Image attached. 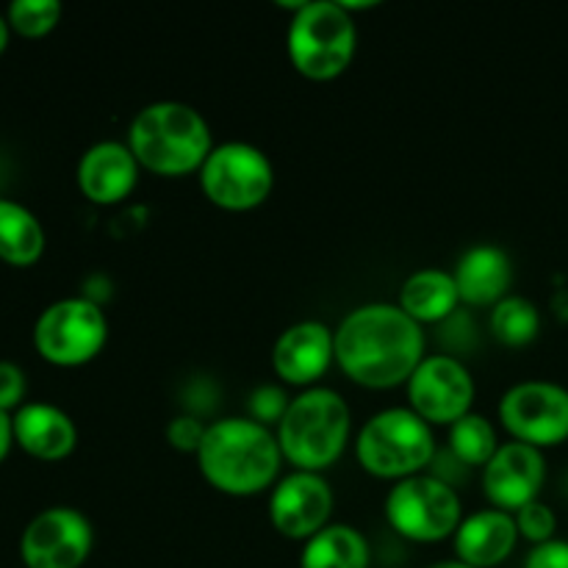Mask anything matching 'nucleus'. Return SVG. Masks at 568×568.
<instances>
[{
  "label": "nucleus",
  "instance_id": "18",
  "mask_svg": "<svg viewBox=\"0 0 568 568\" xmlns=\"http://www.w3.org/2000/svg\"><path fill=\"white\" fill-rule=\"evenodd\" d=\"M460 305L469 308H494L510 294L514 261L497 244H475L458 258L453 270Z\"/></svg>",
  "mask_w": 568,
  "mask_h": 568
},
{
  "label": "nucleus",
  "instance_id": "8",
  "mask_svg": "<svg viewBox=\"0 0 568 568\" xmlns=\"http://www.w3.org/2000/svg\"><path fill=\"white\" fill-rule=\"evenodd\" d=\"M197 178L205 200L231 214L255 211L275 189V166L270 155L250 142L216 144Z\"/></svg>",
  "mask_w": 568,
  "mask_h": 568
},
{
  "label": "nucleus",
  "instance_id": "21",
  "mask_svg": "<svg viewBox=\"0 0 568 568\" xmlns=\"http://www.w3.org/2000/svg\"><path fill=\"white\" fill-rule=\"evenodd\" d=\"M369 538L353 525L333 521L303 544L300 568H369Z\"/></svg>",
  "mask_w": 568,
  "mask_h": 568
},
{
  "label": "nucleus",
  "instance_id": "29",
  "mask_svg": "<svg viewBox=\"0 0 568 568\" xmlns=\"http://www.w3.org/2000/svg\"><path fill=\"white\" fill-rule=\"evenodd\" d=\"M28 381L26 372L11 361H0V410L3 414H17L26 405Z\"/></svg>",
  "mask_w": 568,
  "mask_h": 568
},
{
  "label": "nucleus",
  "instance_id": "5",
  "mask_svg": "<svg viewBox=\"0 0 568 568\" xmlns=\"http://www.w3.org/2000/svg\"><path fill=\"white\" fill-rule=\"evenodd\" d=\"M358 50V26L342 0H300L288 20L286 53L294 70L314 83L336 81Z\"/></svg>",
  "mask_w": 568,
  "mask_h": 568
},
{
  "label": "nucleus",
  "instance_id": "27",
  "mask_svg": "<svg viewBox=\"0 0 568 568\" xmlns=\"http://www.w3.org/2000/svg\"><path fill=\"white\" fill-rule=\"evenodd\" d=\"M516 527H519V538L530 541L532 547H541V544L555 541V532H558V516L549 508L547 503L536 499V503L525 505L519 514H514Z\"/></svg>",
  "mask_w": 568,
  "mask_h": 568
},
{
  "label": "nucleus",
  "instance_id": "25",
  "mask_svg": "<svg viewBox=\"0 0 568 568\" xmlns=\"http://www.w3.org/2000/svg\"><path fill=\"white\" fill-rule=\"evenodd\" d=\"M59 0H14L6 11V22L14 33L26 39H42L61 22Z\"/></svg>",
  "mask_w": 568,
  "mask_h": 568
},
{
  "label": "nucleus",
  "instance_id": "12",
  "mask_svg": "<svg viewBox=\"0 0 568 568\" xmlns=\"http://www.w3.org/2000/svg\"><path fill=\"white\" fill-rule=\"evenodd\" d=\"M92 547V521L70 505L44 508L20 536V558L26 568H81Z\"/></svg>",
  "mask_w": 568,
  "mask_h": 568
},
{
  "label": "nucleus",
  "instance_id": "19",
  "mask_svg": "<svg viewBox=\"0 0 568 568\" xmlns=\"http://www.w3.org/2000/svg\"><path fill=\"white\" fill-rule=\"evenodd\" d=\"M14 444L37 460H64L78 447V427L67 410L50 403H26L11 414Z\"/></svg>",
  "mask_w": 568,
  "mask_h": 568
},
{
  "label": "nucleus",
  "instance_id": "14",
  "mask_svg": "<svg viewBox=\"0 0 568 568\" xmlns=\"http://www.w3.org/2000/svg\"><path fill=\"white\" fill-rule=\"evenodd\" d=\"M547 483V458L530 444H499L497 455L483 469V494L488 508L519 514L525 505L541 497Z\"/></svg>",
  "mask_w": 568,
  "mask_h": 568
},
{
  "label": "nucleus",
  "instance_id": "1",
  "mask_svg": "<svg viewBox=\"0 0 568 568\" xmlns=\"http://www.w3.org/2000/svg\"><path fill=\"white\" fill-rule=\"evenodd\" d=\"M336 333V366L361 388L388 392L408 386L427 358L425 327L397 303H366L349 311Z\"/></svg>",
  "mask_w": 568,
  "mask_h": 568
},
{
  "label": "nucleus",
  "instance_id": "15",
  "mask_svg": "<svg viewBox=\"0 0 568 568\" xmlns=\"http://www.w3.org/2000/svg\"><path fill=\"white\" fill-rule=\"evenodd\" d=\"M336 366V333L320 320L288 325L272 347V369L283 386L314 388Z\"/></svg>",
  "mask_w": 568,
  "mask_h": 568
},
{
  "label": "nucleus",
  "instance_id": "32",
  "mask_svg": "<svg viewBox=\"0 0 568 568\" xmlns=\"http://www.w3.org/2000/svg\"><path fill=\"white\" fill-rule=\"evenodd\" d=\"M11 447H14V425H11V414L0 410V464L9 458Z\"/></svg>",
  "mask_w": 568,
  "mask_h": 568
},
{
  "label": "nucleus",
  "instance_id": "28",
  "mask_svg": "<svg viewBox=\"0 0 568 568\" xmlns=\"http://www.w3.org/2000/svg\"><path fill=\"white\" fill-rule=\"evenodd\" d=\"M209 425L200 419L197 414H181V416H172L166 422V444H170L175 453L181 455H197L200 447H203V438Z\"/></svg>",
  "mask_w": 568,
  "mask_h": 568
},
{
  "label": "nucleus",
  "instance_id": "11",
  "mask_svg": "<svg viewBox=\"0 0 568 568\" xmlns=\"http://www.w3.org/2000/svg\"><path fill=\"white\" fill-rule=\"evenodd\" d=\"M405 394H408V408L427 425L453 427L455 422L471 414L477 386L464 361L438 353L422 361L419 369L410 375Z\"/></svg>",
  "mask_w": 568,
  "mask_h": 568
},
{
  "label": "nucleus",
  "instance_id": "22",
  "mask_svg": "<svg viewBox=\"0 0 568 568\" xmlns=\"http://www.w3.org/2000/svg\"><path fill=\"white\" fill-rule=\"evenodd\" d=\"M44 227L33 211L17 200L0 197V261L9 266H33L44 255Z\"/></svg>",
  "mask_w": 568,
  "mask_h": 568
},
{
  "label": "nucleus",
  "instance_id": "34",
  "mask_svg": "<svg viewBox=\"0 0 568 568\" xmlns=\"http://www.w3.org/2000/svg\"><path fill=\"white\" fill-rule=\"evenodd\" d=\"M427 568H471V566L460 564V560H438V564H433V566H427Z\"/></svg>",
  "mask_w": 568,
  "mask_h": 568
},
{
  "label": "nucleus",
  "instance_id": "26",
  "mask_svg": "<svg viewBox=\"0 0 568 568\" xmlns=\"http://www.w3.org/2000/svg\"><path fill=\"white\" fill-rule=\"evenodd\" d=\"M288 405H292V397H288L286 388L277 386V383H264V386H258L250 394L247 416L253 422H258V425L275 430L283 416H286Z\"/></svg>",
  "mask_w": 568,
  "mask_h": 568
},
{
  "label": "nucleus",
  "instance_id": "7",
  "mask_svg": "<svg viewBox=\"0 0 568 568\" xmlns=\"http://www.w3.org/2000/svg\"><path fill=\"white\" fill-rule=\"evenodd\" d=\"M383 510L388 527L410 544L447 541L466 516L458 488L447 486L430 471L394 483Z\"/></svg>",
  "mask_w": 568,
  "mask_h": 568
},
{
  "label": "nucleus",
  "instance_id": "17",
  "mask_svg": "<svg viewBox=\"0 0 568 568\" xmlns=\"http://www.w3.org/2000/svg\"><path fill=\"white\" fill-rule=\"evenodd\" d=\"M519 544V527L514 514L483 508L466 514L453 536L455 560L471 568H497L514 555Z\"/></svg>",
  "mask_w": 568,
  "mask_h": 568
},
{
  "label": "nucleus",
  "instance_id": "33",
  "mask_svg": "<svg viewBox=\"0 0 568 568\" xmlns=\"http://www.w3.org/2000/svg\"><path fill=\"white\" fill-rule=\"evenodd\" d=\"M9 33H11L9 22H6V17L0 14V55H3L6 48H9Z\"/></svg>",
  "mask_w": 568,
  "mask_h": 568
},
{
  "label": "nucleus",
  "instance_id": "10",
  "mask_svg": "<svg viewBox=\"0 0 568 568\" xmlns=\"http://www.w3.org/2000/svg\"><path fill=\"white\" fill-rule=\"evenodd\" d=\"M497 414L510 442L530 444L541 453L568 442V388L558 383H516L503 394Z\"/></svg>",
  "mask_w": 568,
  "mask_h": 568
},
{
  "label": "nucleus",
  "instance_id": "23",
  "mask_svg": "<svg viewBox=\"0 0 568 568\" xmlns=\"http://www.w3.org/2000/svg\"><path fill=\"white\" fill-rule=\"evenodd\" d=\"M488 333L503 347H527L541 333V311H538V305L532 300L521 297V294H508L488 314Z\"/></svg>",
  "mask_w": 568,
  "mask_h": 568
},
{
  "label": "nucleus",
  "instance_id": "4",
  "mask_svg": "<svg viewBox=\"0 0 568 568\" xmlns=\"http://www.w3.org/2000/svg\"><path fill=\"white\" fill-rule=\"evenodd\" d=\"M275 436L283 460L292 469L325 475L347 453L353 438V408L336 388H305L292 397Z\"/></svg>",
  "mask_w": 568,
  "mask_h": 568
},
{
  "label": "nucleus",
  "instance_id": "6",
  "mask_svg": "<svg viewBox=\"0 0 568 568\" xmlns=\"http://www.w3.org/2000/svg\"><path fill=\"white\" fill-rule=\"evenodd\" d=\"M438 453L436 433L422 416L405 408H383L361 425L355 436V460L377 480L399 483L425 475Z\"/></svg>",
  "mask_w": 568,
  "mask_h": 568
},
{
  "label": "nucleus",
  "instance_id": "13",
  "mask_svg": "<svg viewBox=\"0 0 568 568\" xmlns=\"http://www.w3.org/2000/svg\"><path fill=\"white\" fill-rule=\"evenodd\" d=\"M336 494L325 475L292 469L270 491V521L277 536L305 544L333 525Z\"/></svg>",
  "mask_w": 568,
  "mask_h": 568
},
{
  "label": "nucleus",
  "instance_id": "9",
  "mask_svg": "<svg viewBox=\"0 0 568 568\" xmlns=\"http://www.w3.org/2000/svg\"><path fill=\"white\" fill-rule=\"evenodd\" d=\"M109 342V320L103 305L89 297H64L50 303L33 325V347L39 358L61 369H75L103 353Z\"/></svg>",
  "mask_w": 568,
  "mask_h": 568
},
{
  "label": "nucleus",
  "instance_id": "30",
  "mask_svg": "<svg viewBox=\"0 0 568 568\" xmlns=\"http://www.w3.org/2000/svg\"><path fill=\"white\" fill-rule=\"evenodd\" d=\"M427 471H430L433 477H438V480H442V483H447V486L458 488L460 483L469 480V471L471 469L464 464V460L455 458V455L449 453L447 444H444V447H438L436 458H433L430 469H427Z\"/></svg>",
  "mask_w": 568,
  "mask_h": 568
},
{
  "label": "nucleus",
  "instance_id": "20",
  "mask_svg": "<svg viewBox=\"0 0 568 568\" xmlns=\"http://www.w3.org/2000/svg\"><path fill=\"white\" fill-rule=\"evenodd\" d=\"M397 305L414 322L442 325L455 311H460V294L455 286L453 272L444 270H416L399 286Z\"/></svg>",
  "mask_w": 568,
  "mask_h": 568
},
{
  "label": "nucleus",
  "instance_id": "16",
  "mask_svg": "<svg viewBox=\"0 0 568 568\" xmlns=\"http://www.w3.org/2000/svg\"><path fill=\"white\" fill-rule=\"evenodd\" d=\"M139 175H142V166L133 159L131 148L114 139L92 144L81 155L75 170L78 189L94 205L125 203L136 192Z\"/></svg>",
  "mask_w": 568,
  "mask_h": 568
},
{
  "label": "nucleus",
  "instance_id": "24",
  "mask_svg": "<svg viewBox=\"0 0 568 568\" xmlns=\"http://www.w3.org/2000/svg\"><path fill=\"white\" fill-rule=\"evenodd\" d=\"M447 447L449 453L458 460H464L469 469H486L488 460L497 455L499 438L491 419L471 410V414H466L464 419L455 422V425L449 427Z\"/></svg>",
  "mask_w": 568,
  "mask_h": 568
},
{
  "label": "nucleus",
  "instance_id": "2",
  "mask_svg": "<svg viewBox=\"0 0 568 568\" xmlns=\"http://www.w3.org/2000/svg\"><path fill=\"white\" fill-rule=\"evenodd\" d=\"M194 458L200 475L214 491L236 499L272 491L286 464L275 430L250 416H222L211 422Z\"/></svg>",
  "mask_w": 568,
  "mask_h": 568
},
{
  "label": "nucleus",
  "instance_id": "3",
  "mask_svg": "<svg viewBox=\"0 0 568 568\" xmlns=\"http://www.w3.org/2000/svg\"><path fill=\"white\" fill-rule=\"evenodd\" d=\"M125 144L139 166L159 178L194 175L216 148L205 116L181 100H155L139 109Z\"/></svg>",
  "mask_w": 568,
  "mask_h": 568
},
{
  "label": "nucleus",
  "instance_id": "31",
  "mask_svg": "<svg viewBox=\"0 0 568 568\" xmlns=\"http://www.w3.org/2000/svg\"><path fill=\"white\" fill-rule=\"evenodd\" d=\"M525 568H568V541H555L541 544V547H532L527 555Z\"/></svg>",
  "mask_w": 568,
  "mask_h": 568
}]
</instances>
